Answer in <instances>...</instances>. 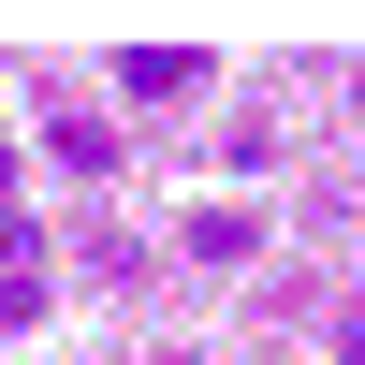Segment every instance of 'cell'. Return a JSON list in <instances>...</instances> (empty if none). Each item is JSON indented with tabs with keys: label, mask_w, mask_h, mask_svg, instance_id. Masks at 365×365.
<instances>
[{
	"label": "cell",
	"mask_w": 365,
	"mask_h": 365,
	"mask_svg": "<svg viewBox=\"0 0 365 365\" xmlns=\"http://www.w3.org/2000/svg\"><path fill=\"white\" fill-rule=\"evenodd\" d=\"M175 249H190V263H263V205H190Z\"/></svg>",
	"instance_id": "cell-1"
},
{
	"label": "cell",
	"mask_w": 365,
	"mask_h": 365,
	"mask_svg": "<svg viewBox=\"0 0 365 365\" xmlns=\"http://www.w3.org/2000/svg\"><path fill=\"white\" fill-rule=\"evenodd\" d=\"M117 88L132 103H175V88H205V44H117Z\"/></svg>",
	"instance_id": "cell-2"
},
{
	"label": "cell",
	"mask_w": 365,
	"mask_h": 365,
	"mask_svg": "<svg viewBox=\"0 0 365 365\" xmlns=\"http://www.w3.org/2000/svg\"><path fill=\"white\" fill-rule=\"evenodd\" d=\"M44 146H58V161H88V175H117V132H103L88 103H58V117H44Z\"/></svg>",
	"instance_id": "cell-3"
},
{
	"label": "cell",
	"mask_w": 365,
	"mask_h": 365,
	"mask_svg": "<svg viewBox=\"0 0 365 365\" xmlns=\"http://www.w3.org/2000/svg\"><path fill=\"white\" fill-rule=\"evenodd\" d=\"M351 117H365V58H351Z\"/></svg>",
	"instance_id": "cell-4"
}]
</instances>
